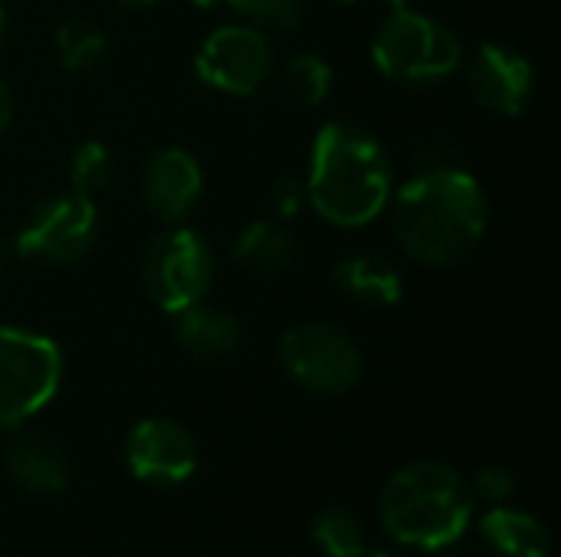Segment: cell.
I'll return each mask as SVG.
<instances>
[{
	"instance_id": "1",
	"label": "cell",
	"mask_w": 561,
	"mask_h": 557,
	"mask_svg": "<svg viewBox=\"0 0 561 557\" xmlns=\"http://www.w3.org/2000/svg\"><path fill=\"white\" fill-rule=\"evenodd\" d=\"M391 230L401 250L434 269L463 263L486 236L490 200L457 164H431L391 194Z\"/></svg>"
},
{
	"instance_id": "2",
	"label": "cell",
	"mask_w": 561,
	"mask_h": 557,
	"mask_svg": "<svg viewBox=\"0 0 561 557\" xmlns=\"http://www.w3.org/2000/svg\"><path fill=\"white\" fill-rule=\"evenodd\" d=\"M302 184L309 207L325 223L358 230L391 204L394 167L378 138L348 121H329L312 141L309 177Z\"/></svg>"
},
{
	"instance_id": "3",
	"label": "cell",
	"mask_w": 561,
	"mask_h": 557,
	"mask_svg": "<svg viewBox=\"0 0 561 557\" xmlns=\"http://www.w3.org/2000/svg\"><path fill=\"white\" fill-rule=\"evenodd\" d=\"M381 525L385 532L417 552H447L454 548L473 515L477 496L470 479L440 460H417L401 466L381 489Z\"/></svg>"
},
{
	"instance_id": "4",
	"label": "cell",
	"mask_w": 561,
	"mask_h": 557,
	"mask_svg": "<svg viewBox=\"0 0 561 557\" xmlns=\"http://www.w3.org/2000/svg\"><path fill=\"white\" fill-rule=\"evenodd\" d=\"M463 46L454 30L414 7L391 10L371 39V62L378 72L404 85L440 82L457 72Z\"/></svg>"
},
{
	"instance_id": "5",
	"label": "cell",
	"mask_w": 561,
	"mask_h": 557,
	"mask_svg": "<svg viewBox=\"0 0 561 557\" xmlns=\"http://www.w3.org/2000/svg\"><path fill=\"white\" fill-rule=\"evenodd\" d=\"M62 384V351L53 338L0 325V430H20Z\"/></svg>"
},
{
	"instance_id": "6",
	"label": "cell",
	"mask_w": 561,
	"mask_h": 557,
	"mask_svg": "<svg viewBox=\"0 0 561 557\" xmlns=\"http://www.w3.org/2000/svg\"><path fill=\"white\" fill-rule=\"evenodd\" d=\"M279 364L293 384L312 394H345L365 374L358 341L325 322L289 325L279 338Z\"/></svg>"
},
{
	"instance_id": "7",
	"label": "cell",
	"mask_w": 561,
	"mask_h": 557,
	"mask_svg": "<svg viewBox=\"0 0 561 557\" xmlns=\"http://www.w3.org/2000/svg\"><path fill=\"white\" fill-rule=\"evenodd\" d=\"M210 282L214 253L201 233L174 227L148 243L141 256V286L164 315H178L204 302Z\"/></svg>"
},
{
	"instance_id": "8",
	"label": "cell",
	"mask_w": 561,
	"mask_h": 557,
	"mask_svg": "<svg viewBox=\"0 0 561 557\" xmlns=\"http://www.w3.org/2000/svg\"><path fill=\"white\" fill-rule=\"evenodd\" d=\"M99 240V210L95 200L79 194H56L36 204L13 236L20 259L43 266H69L82 259Z\"/></svg>"
},
{
	"instance_id": "9",
	"label": "cell",
	"mask_w": 561,
	"mask_h": 557,
	"mask_svg": "<svg viewBox=\"0 0 561 557\" xmlns=\"http://www.w3.org/2000/svg\"><path fill=\"white\" fill-rule=\"evenodd\" d=\"M194 72L207 89L224 95H256L273 72V46L263 30L247 23H230L214 30L197 56Z\"/></svg>"
},
{
	"instance_id": "10",
	"label": "cell",
	"mask_w": 561,
	"mask_h": 557,
	"mask_svg": "<svg viewBox=\"0 0 561 557\" xmlns=\"http://www.w3.org/2000/svg\"><path fill=\"white\" fill-rule=\"evenodd\" d=\"M128 473L145 486H181L197 473V443L187 427L168 417L138 420L122 446Z\"/></svg>"
},
{
	"instance_id": "11",
	"label": "cell",
	"mask_w": 561,
	"mask_h": 557,
	"mask_svg": "<svg viewBox=\"0 0 561 557\" xmlns=\"http://www.w3.org/2000/svg\"><path fill=\"white\" fill-rule=\"evenodd\" d=\"M467 85L477 105H483L493 115H523L536 92V72L533 62L506 46V43H483L467 69Z\"/></svg>"
},
{
	"instance_id": "12",
	"label": "cell",
	"mask_w": 561,
	"mask_h": 557,
	"mask_svg": "<svg viewBox=\"0 0 561 557\" xmlns=\"http://www.w3.org/2000/svg\"><path fill=\"white\" fill-rule=\"evenodd\" d=\"M204 194V171L197 158L187 148H158L141 171V197L145 207L164 220L178 223L184 220Z\"/></svg>"
},
{
	"instance_id": "13",
	"label": "cell",
	"mask_w": 561,
	"mask_h": 557,
	"mask_svg": "<svg viewBox=\"0 0 561 557\" xmlns=\"http://www.w3.org/2000/svg\"><path fill=\"white\" fill-rule=\"evenodd\" d=\"M10 479L36 496H59L69 486L66 450L43 433H16L3 453Z\"/></svg>"
},
{
	"instance_id": "14",
	"label": "cell",
	"mask_w": 561,
	"mask_h": 557,
	"mask_svg": "<svg viewBox=\"0 0 561 557\" xmlns=\"http://www.w3.org/2000/svg\"><path fill=\"white\" fill-rule=\"evenodd\" d=\"M332 282L342 299L365 309H391L404 299V272L388 256L375 253L339 259L332 269Z\"/></svg>"
},
{
	"instance_id": "15",
	"label": "cell",
	"mask_w": 561,
	"mask_h": 557,
	"mask_svg": "<svg viewBox=\"0 0 561 557\" xmlns=\"http://www.w3.org/2000/svg\"><path fill=\"white\" fill-rule=\"evenodd\" d=\"M174 338L178 345L197 361H220L230 358L240 345V322L237 315L214 309V305H191L174 315Z\"/></svg>"
},
{
	"instance_id": "16",
	"label": "cell",
	"mask_w": 561,
	"mask_h": 557,
	"mask_svg": "<svg viewBox=\"0 0 561 557\" xmlns=\"http://www.w3.org/2000/svg\"><path fill=\"white\" fill-rule=\"evenodd\" d=\"M233 259L253 272L263 276H279L289 272L299 259V240L286 227V220L276 217H260L247 223L233 243Z\"/></svg>"
},
{
	"instance_id": "17",
	"label": "cell",
	"mask_w": 561,
	"mask_h": 557,
	"mask_svg": "<svg viewBox=\"0 0 561 557\" xmlns=\"http://www.w3.org/2000/svg\"><path fill=\"white\" fill-rule=\"evenodd\" d=\"M480 535L500 557H552L549 525L526 509L496 506L480 519Z\"/></svg>"
},
{
	"instance_id": "18",
	"label": "cell",
	"mask_w": 561,
	"mask_h": 557,
	"mask_svg": "<svg viewBox=\"0 0 561 557\" xmlns=\"http://www.w3.org/2000/svg\"><path fill=\"white\" fill-rule=\"evenodd\" d=\"M53 53L66 72H92L102 66L108 53V39L95 23L82 16H69L53 30Z\"/></svg>"
},
{
	"instance_id": "19",
	"label": "cell",
	"mask_w": 561,
	"mask_h": 557,
	"mask_svg": "<svg viewBox=\"0 0 561 557\" xmlns=\"http://www.w3.org/2000/svg\"><path fill=\"white\" fill-rule=\"evenodd\" d=\"M309 532H312L316 548L325 557L368 555V532L362 519L345 506H325L322 512H316Z\"/></svg>"
},
{
	"instance_id": "20",
	"label": "cell",
	"mask_w": 561,
	"mask_h": 557,
	"mask_svg": "<svg viewBox=\"0 0 561 557\" xmlns=\"http://www.w3.org/2000/svg\"><path fill=\"white\" fill-rule=\"evenodd\" d=\"M279 89L293 105L316 108L332 92V66L316 53L289 56L279 69Z\"/></svg>"
},
{
	"instance_id": "21",
	"label": "cell",
	"mask_w": 561,
	"mask_h": 557,
	"mask_svg": "<svg viewBox=\"0 0 561 557\" xmlns=\"http://www.w3.org/2000/svg\"><path fill=\"white\" fill-rule=\"evenodd\" d=\"M108 181H112V151L95 138L82 141L69 164V190L95 200V194H102Z\"/></svg>"
},
{
	"instance_id": "22",
	"label": "cell",
	"mask_w": 561,
	"mask_h": 557,
	"mask_svg": "<svg viewBox=\"0 0 561 557\" xmlns=\"http://www.w3.org/2000/svg\"><path fill=\"white\" fill-rule=\"evenodd\" d=\"M253 26H296L302 20V0H224Z\"/></svg>"
},
{
	"instance_id": "23",
	"label": "cell",
	"mask_w": 561,
	"mask_h": 557,
	"mask_svg": "<svg viewBox=\"0 0 561 557\" xmlns=\"http://www.w3.org/2000/svg\"><path fill=\"white\" fill-rule=\"evenodd\" d=\"M470 489L477 499H486V502H506L513 499L516 492V473L503 463H490L483 469H477V476L470 479Z\"/></svg>"
},
{
	"instance_id": "24",
	"label": "cell",
	"mask_w": 561,
	"mask_h": 557,
	"mask_svg": "<svg viewBox=\"0 0 561 557\" xmlns=\"http://www.w3.org/2000/svg\"><path fill=\"white\" fill-rule=\"evenodd\" d=\"M270 207H273L276 220H293V217H299V210L309 207V200H306V184L296 181V177L276 181L273 190H270Z\"/></svg>"
},
{
	"instance_id": "25",
	"label": "cell",
	"mask_w": 561,
	"mask_h": 557,
	"mask_svg": "<svg viewBox=\"0 0 561 557\" xmlns=\"http://www.w3.org/2000/svg\"><path fill=\"white\" fill-rule=\"evenodd\" d=\"M10 121H13V95H10L7 82L0 79V138L7 135Z\"/></svg>"
},
{
	"instance_id": "26",
	"label": "cell",
	"mask_w": 561,
	"mask_h": 557,
	"mask_svg": "<svg viewBox=\"0 0 561 557\" xmlns=\"http://www.w3.org/2000/svg\"><path fill=\"white\" fill-rule=\"evenodd\" d=\"M118 7H125V10H141V7H151L154 0H115Z\"/></svg>"
},
{
	"instance_id": "27",
	"label": "cell",
	"mask_w": 561,
	"mask_h": 557,
	"mask_svg": "<svg viewBox=\"0 0 561 557\" xmlns=\"http://www.w3.org/2000/svg\"><path fill=\"white\" fill-rule=\"evenodd\" d=\"M7 259H10V246H7V240L0 236V272H3V266H7Z\"/></svg>"
},
{
	"instance_id": "28",
	"label": "cell",
	"mask_w": 561,
	"mask_h": 557,
	"mask_svg": "<svg viewBox=\"0 0 561 557\" xmlns=\"http://www.w3.org/2000/svg\"><path fill=\"white\" fill-rule=\"evenodd\" d=\"M194 7H201V10H210V7H217V3H224V0H191Z\"/></svg>"
},
{
	"instance_id": "29",
	"label": "cell",
	"mask_w": 561,
	"mask_h": 557,
	"mask_svg": "<svg viewBox=\"0 0 561 557\" xmlns=\"http://www.w3.org/2000/svg\"><path fill=\"white\" fill-rule=\"evenodd\" d=\"M385 3H388L391 10H401V7H411L414 0H385Z\"/></svg>"
},
{
	"instance_id": "30",
	"label": "cell",
	"mask_w": 561,
	"mask_h": 557,
	"mask_svg": "<svg viewBox=\"0 0 561 557\" xmlns=\"http://www.w3.org/2000/svg\"><path fill=\"white\" fill-rule=\"evenodd\" d=\"M362 557H404V555H394V552H371V555H362Z\"/></svg>"
},
{
	"instance_id": "31",
	"label": "cell",
	"mask_w": 561,
	"mask_h": 557,
	"mask_svg": "<svg viewBox=\"0 0 561 557\" xmlns=\"http://www.w3.org/2000/svg\"><path fill=\"white\" fill-rule=\"evenodd\" d=\"M3 26H7V13H3V7H0V39H3Z\"/></svg>"
},
{
	"instance_id": "32",
	"label": "cell",
	"mask_w": 561,
	"mask_h": 557,
	"mask_svg": "<svg viewBox=\"0 0 561 557\" xmlns=\"http://www.w3.org/2000/svg\"><path fill=\"white\" fill-rule=\"evenodd\" d=\"M335 3H355V0H335Z\"/></svg>"
}]
</instances>
